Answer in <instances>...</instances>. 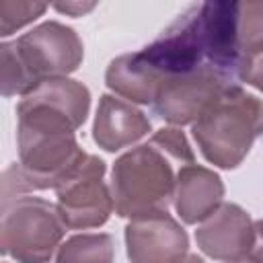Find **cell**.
Returning <instances> with one entry per match:
<instances>
[{
    "label": "cell",
    "instance_id": "cell-1",
    "mask_svg": "<svg viewBox=\"0 0 263 263\" xmlns=\"http://www.w3.org/2000/svg\"><path fill=\"white\" fill-rule=\"evenodd\" d=\"M195 162L193 150L179 127H162L125 154L111 168V195L115 214L140 218L166 212L175 199L177 175Z\"/></svg>",
    "mask_w": 263,
    "mask_h": 263
},
{
    "label": "cell",
    "instance_id": "cell-2",
    "mask_svg": "<svg viewBox=\"0 0 263 263\" xmlns=\"http://www.w3.org/2000/svg\"><path fill=\"white\" fill-rule=\"evenodd\" d=\"M2 53V95H29L41 82L68 78L84 58L78 33L58 21H45L14 41H4Z\"/></svg>",
    "mask_w": 263,
    "mask_h": 263
},
{
    "label": "cell",
    "instance_id": "cell-3",
    "mask_svg": "<svg viewBox=\"0 0 263 263\" xmlns=\"http://www.w3.org/2000/svg\"><path fill=\"white\" fill-rule=\"evenodd\" d=\"M191 134L210 164L236 168L263 136V101L236 84L205 109Z\"/></svg>",
    "mask_w": 263,
    "mask_h": 263
},
{
    "label": "cell",
    "instance_id": "cell-4",
    "mask_svg": "<svg viewBox=\"0 0 263 263\" xmlns=\"http://www.w3.org/2000/svg\"><path fill=\"white\" fill-rule=\"evenodd\" d=\"M66 234L58 205L35 195L2 199L0 245L16 263H47Z\"/></svg>",
    "mask_w": 263,
    "mask_h": 263
},
{
    "label": "cell",
    "instance_id": "cell-5",
    "mask_svg": "<svg viewBox=\"0 0 263 263\" xmlns=\"http://www.w3.org/2000/svg\"><path fill=\"white\" fill-rule=\"evenodd\" d=\"M90 90L72 78L41 82L16 105V127L33 132L76 134L86 121Z\"/></svg>",
    "mask_w": 263,
    "mask_h": 263
},
{
    "label": "cell",
    "instance_id": "cell-6",
    "mask_svg": "<svg viewBox=\"0 0 263 263\" xmlns=\"http://www.w3.org/2000/svg\"><path fill=\"white\" fill-rule=\"evenodd\" d=\"M236 84L238 80L234 76L214 66H203L199 70L166 78L152 103V109L173 125L195 123L212 103Z\"/></svg>",
    "mask_w": 263,
    "mask_h": 263
},
{
    "label": "cell",
    "instance_id": "cell-7",
    "mask_svg": "<svg viewBox=\"0 0 263 263\" xmlns=\"http://www.w3.org/2000/svg\"><path fill=\"white\" fill-rule=\"evenodd\" d=\"M105 162L88 154L86 160L55 189L58 212L70 230L103 226L113 214L111 187L105 183Z\"/></svg>",
    "mask_w": 263,
    "mask_h": 263
},
{
    "label": "cell",
    "instance_id": "cell-8",
    "mask_svg": "<svg viewBox=\"0 0 263 263\" xmlns=\"http://www.w3.org/2000/svg\"><path fill=\"white\" fill-rule=\"evenodd\" d=\"M125 247L129 263H181L189 255V236L168 212H156L127 222Z\"/></svg>",
    "mask_w": 263,
    "mask_h": 263
},
{
    "label": "cell",
    "instance_id": "cell-9",
    "mask_svg": "<svg viewBox=\"0 0 263 263\" xmlns=\"http://www.w3.org/2000/svg\"><path fill=\"white\" fill-rule=\"evenodd\" d=\"M195 240L216 261H247L253 247V220L238 203H222L197 226Z\"/></svg>",
    "mask_w": 263,
    "mask_h": 263
},
{
    "label": "cell",
    "instance_id": "cell-10",
    "mask_svg": "<svg viewBox=\"0 0 263 263\" xmlns=\"http://www.w3.org/2000/svg\"><path fill=\"white\" fill-rule=\"evenodd\" d=\"M150 127V119L144 111L134 107V103L115 95H101L92 123V140L99 148L117 152L148 136Z\"/></svg>",
    "mask_w": 263,
    "mask_h": 263
},
{
    "label": "cell",
    "instance_id": "cell-11",
    "mask_svg": "<svg viewBox=\"0 0 263 263\" xmlns=\"http://www.w3.org/2000/svg\"><path fill=\"white\" fill-rule=\"evenodd\" d=\"M222 197L224 183L212 168L191 162L179 171L173 203L185 224L203 222L222 205Z\"/></svg>",
    "mask_w": 263,
    "mask_h": 263
},
{
    "label": "cell",
    "instance_id": "cell-12",
    "mask_svg": "<svg viewBox=\"0 0 263 263\" xmlns=\"http://www.w3.org/2000/svg\"><path fill=\"white\" fill-rule=\"evenodd\" d=\"M107 86L129 103L152 105L162 84V76L142 58L140 51L123 53L111 60L105 72Z\"/></svg>",
    "mask_w": 263,
    "mask_h": 263
},
{
    "label": "cell",
    "instance_id": "cell-13",
    "mask_svg": "<svg viewBox=\"0 0 263 263\" xmlns=\"http://www.w3.org/2000/svg\"><path fill=\"white\" fill-rule=\"evenodd\" d=\"M115 240L107 232H82L60 245L55 263H113Z\"/></svg>",
    "mask_w": 263,
    "mask_h": 263
},
{
    "label": "cell",
    "instance_id": "cell-14",
    "mask_svg": "<svg viewBox=\"0 0 263 263\" xmlns=\"http://www.w3.org/2000/svg\"><path fill=\"white\" fill-rule=\"evenodd\" d=\"M240 58L263 45V2H236Z\"/></svg>",
    "mask_w": 263,
    "mask_h": 263
},
{
    "label": "cell",
    "instance_id": "cell-15",
    "mask_svg": "<svg viewBox=\"0 0 263 263\" xmlns=\"http://www.w3.org/2000/svg\"><path fill=\"white\" fill-rule=\"evenodd\" d=\"M47 10V4L43 2H14V0H2L0 2V35L8 37L21 27L33 23Z\"/></svg>",
    "mask_w": 263,
    "mask_h": 263
},
{
    "label": "cell",
    "instance_id": "cell-16",
    "mask_svg": "<svg viewBox=\"0 0 263 263\" xmlns=\"http://www.w3.org/2000/svg\"><path fill=\"white\" fill-rule=\"evenodd\" d=\"M236 76H238V80H242L263 92V45L240 58Z\"/></svg>",
    "mask_w": 263,
    "mask_h": 263
},
{
    "label": "cell",
    "instance_id": "cell-17",
    "mask_svg": "<svg viewBox=\"0 0 263 263\" xmlns=\"http://www.w3.org/2000/svg\"><path fill=\"white\" fill-rule=\"evenodd\" d=\"M249 263H263V220L253 222V247L247 257Z\"/></svg>",
    "mask_w": 263,
    "mask_h": 263
},
{
    "label": "cell",
    "instance_id": "cell-18",
    "mask_svg": "<svg viewBox=\"0 0 263 263\" xmlns=\"http://www.w3.org/2000/svg\"><path fill=\"white\" fill-rule=\"evenodd\" d=\"M95 6H97L95 2H60V4H53L55 10L66 12L70 16H82V14L90 12Z\"/></svg>",
    "mask_w": 263,
    "mask_h": 263
},
{
    "label": "cell",
    "instance_id": "cell-19",
    "mask_svg": "<svg viewBox=\"0 0 263 263\" xmlns=\"http://www.w3.org/2000/svg\"><path fill=\"white\" fill-rule=\"evenodd\" d=\"M181 263H205V261H203L199 255H187V257H185Z\"/></svg>",
    "mask_w": 263,
    "mask_h": 263
},
{
    "label": "cell",
    "instance_id": "cell-20",
    "mask_svg": "<svg viewBox=\"0 0 263 263\" xmlns=\"http://www.w3.org/2000/svg\"><path fill=\"white\" fill-rule=\"evenodd\" d=\"M232 263H247V261H232Z\"/></svg>",
    "mask_w": 263,
    "mask_h": 263
}]
</instances>
